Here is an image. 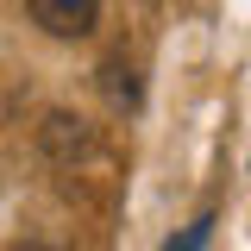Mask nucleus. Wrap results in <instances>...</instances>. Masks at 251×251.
<instances>
[{
    "label": "nucleus",
    "mask_w": 251,
    "mask_h": 251,
    "mask_svg": "<svg viewBox=\"0 0 251 251\" xmlns=\"http://www.w3.org/2000/svg\"><path fill=\"white\" fill-rule=\"evenodd\" d=\"M25 13L50 38H94L100 25V0H25Z\"/></svg>",
    "instance_id": "f257e3e1"
},
{
    "label": "nucleus",
    "mask_w": 251,
    "mask_h": 251,
    "mask_svg": "<svg viewBox=\"0 0 251 251\" xmlns=\"http://www.w3.org/2000/svg\"><path fill=\"white\" fill-rule=\"evenodd\" d=\"M38 151L50 157V163H75V157H88L94 151V132H88V120H75V113H44L38 120Z\"/></svg>",
    "instance_id": "f03ea898"
},
{
    "label": "nucleus",
    "mask_w": 251,
    "mask_h": 251,
    "mask_svg": "<svg viewBox=\"0 0 251 251\" xmlns=\"http://www.w3.org/2000/svg\"><path fill=\"white\" fill-rule=\"evenodd\" d=\"M100 88H107V100H113L120 113H126V107H138V75H132V63L113 57L107 69H100Z\"/></svg>",
    "instance_id": "7ed1b4c3"
},
{
    "label": "nucleus",
    "mask_w": 251,
    "mask_h": 251,
    "mask_svg": "<svg viewBox=\"0 0 251 251\" xmlns=\"http://www.w3.org/2000/svg\"><path fill=\"white\" fill-rule=\"evenodd\" d=\"M207 226H214V220H195V226H182L176 239H163V251H201V245H207Z\"/></svg>",
    "instance_id": "20e7f679"
},
{
    "label": "nucleus",
    "mask_w": 251,
    "mask_h": 251,
    "mask_svg": "<svg viewBox=\"0 0 251 251\" xmlns=\"http://www.w3.org/2000/svg\"><path fill=\"white\" fill-rule=\"evenodd\" d=\"M6 251H50V245H6Z\"/></svg>",
    "instance_id": "39448f33"
}]
</instances>
